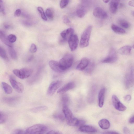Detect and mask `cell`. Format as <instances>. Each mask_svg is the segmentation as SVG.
<instances>
[{
	"label": "cell",
	"instance_id": "27",
	"mask_svg": "<svg viewBox=\"0 0 134 134\" xmlns=\"http://www.w3.org/2000/svg\"><path fill=\"white\" fill-rule=\"evenodd\" d=\"M111 28L115 33L119 34H124L125 33V31L123 29L114 24L111 26Z\"/></svg>",
	"mask_w": 134,
	"mask_h": 134
},
{
	"label": "cell",
	"instance_id": "29",
	"mask_svg": "<svg viewBox=\"0 0 134 134\" xmlns=\"http://www.w3.org/2000/svg\"><path fill=\"white\" fill-rule=\"evenodd\" d=\"M94 66L93 63L90 62L88 66L84 70L85 73L87 74H91L93 70Z\"/></svg>",
	"mask_w": 134,
	"mask_h": 134
},
{
	"label": "cell",
	"instance_id": "14",
	"mask_svg": "<svg viewBox=\"0 0 134 134\" xmlns=\"http://www.w3.org/2000/svg\"><path fill=\"white\" fill-rule=\"evenodd\" d=\"M20 99L18 97H4L2 98V100L8 104L13 105L16 104L19 102Z\"/></svg>",
	"mask_w": 134,
	"mask_h": 134
},
{
	"label": "cell",
	"instance_id": "25",
	"mask_svg": "<svg viewBox=\"0 0 134 134\" xmlns=\"http://www.w3.org/2000/svg\"><path fill=\"white\" fill-rule=\"evenodd\" d=\"M96 92V87L94 86H93L91 89L88 96V101L90 103L92 102L94 100Z\"/></svg>",
	"mask_w": 134,
	"mask_h": 134
},
{
	"label": "cell",
	"instance_id": "13",
	"mask_svg": "<svg viewBox=\"0 0 134 134\" xmlns=\"http://www.w3.org/2000/svg\"><path fill=\"white\" fill-rule=\"evenodd\" d=\"M75 86V83L73 82H69L59 89L57 91L58 93L63 94L73 88Z\"/></svg>",
	"mask_w": 134,
	"mask_h": 134
},
{
	"label": "cell",
	"instance_id": "23",
	"mask_svg": "<svg viewBox=\"0 0 134 134\" xmlns=\"http://www.w3.org/2000/svg\"><path fill=\"white\" fill-rule=\"evenodd\" d=\"M98 124L99 126L103 129H107L110 126V122L105 119H103L100 120L98 122Z\"/></svg>",
	"mask_w": 134,
	"mask_h": 134
},
{
	"label": "cell",
	"instance_id": "8",
	"mask_svg": "<svg viewBox=\"0 0 134 134\" xmlns=\"http://www.w3.org/2000/svg\"><path fill=\"white\" fill-rule=\"evenodd\" d=\"M111 101L113 106L117 110L120 111H124L126 109V106L120 101L116 95H113Z\"/></svg>",
	"mask_w": 134,
	"mask_h": 134
},
{
	"label": "cell",
	"instance_id": "39",
	"mask_svg": "<svg viewBox=\"0 0 134 134\" xmlns=\"http://www.w3.org/2000/svg\"><path fill=\"white\" fill-rule=\"evenodd\" d=\"M69 0H61L60 6L61 8H64L68 4Z\"/></svg>",
	"mask_w": 134,
	"mask_h": 134
},
{
	"label": "cell",
	"instance_id": "59",
	"mask_svg": "<svg viewBox=\"0 0 134 134\" xmlns=\"http://www.w3.org/2000/svg\"><path fill=\"white\" fill-rule=\"evenodd\" d=\"M132 47L134 49V44H133V46H132Z\"/></svg>",
	"mask_w": 134,
	"mask_h": 134
},
{
	"label": "cell",
	"instance_id": "38",
	"mask_svg": "<svg viewBox=\"0 0 134 134\" xmlns=\"http://www.w3.org/2000/svg\"><path fill=\"white\" fill-rule=\"evenodd\" d=\"M53 117L55 119L61 121H63L65 118V116L62 113H56L53 115Z\"/></svg>",
	"mask_w": 134,
	"mask_h": 134
},
{
	"label": "cell",
	"instance_id": "41",
	"mask_svg": "<svg viewBox=\"0 0 134 134\" xmlns=\"http://www.w3.org/2000/svg\"><path fill=\"white\" fill-rule=\"evenodd\" d=\"M21 23L23 25L26 26H31L34 24L33 22L28 20H23L22 21Z\"/></svg>",
	"mask_w": 134,
	"mask_h": 134
},
{
	"label": "cell",
	"instance_id": "17",
	"mask_svg": "<svg viewBox=\"0 0 134 134\" xmlns=\"http://www.w3.org/2000/svg\"><path fill=\"white\" fill-rule=\"evenodd\" d=\"M120 0H111L109 5V9L112 13H115L117 11Z\"/></svg>",
	"mask_w": 134,
	"mask_h": 134
},
{
	"label": "cell",
	"instance_id": "46",
	"mask_svg": "<svg viewBox=\"0 0 134 134\" xmlns=\"http://www.w3.org/2000/svg\"><path fill=\"white\" fill-rule=\"evenodd\" d=\"M21 14V10L20 9H18L14 12V15L15 16L18 17L20 16Z\"/></svg>",
	"mask_w": 134,
	"mask_h": 134
},
{
	"label": "cell",
	"instance_id": "48",
	"mask_svg": "<svg viewBox=\"0 0 134 134\" xmlns=\"http://www.w3.org/2000/svg\"><path fill=\"white\" fill-rule=\"evenodd\" d=\"M123 132L125 134H129L130 131L129 129L127 127H125L123 129Z\"/></svg>",
	"mask_w": 134,
	"mask_h": 134
},
{
	"label": "cell",
	"instance_id": "28",
	"mask_svg": "<svg viewBox=\"0 0 134 134\" xmlns=\"http://www.w3.org/2000/svg\"><path fill=\"white\" fill-rule=\"evenodd\" d=\"M47 109L46 106H40L33 108L30 109V111L33 113H37L44 111Z\"/></svg>",
	"mask_w": 134,
	"mask_h": 134
},
{
	"label": "cell",
	"instance_id": "33",
	"mask_svg": "<svg viewBox=\"0 0 134 134\" xmlns=\"http://www.w3.org/2000/svg\"><path fill=\"white\" fill-rule=\"evenodd\" d=\"M0 56L2 59L7 61L9 59L5 49L1 46L0 47Z\"/></svg>",
	"mask_w": 134,
	"mask_h": 134
},
{
	"label": "cell",
	"instance_id": "34",
	"mask_svg": "<svg viewBox=\"0 0 134 134\" xmlns=\"http://www.w3.org/2000/svg\"><path fill=\"white\" fill-rule=\"evenodd\" d=\"M8 116L6 114L2 111H0V124H3L6 121Z\"/></svg>",
	"mask_w": 134,
	"mask_h": 134
},
{
	"label": "cell",
	"instance_id": "20",
	"mask_svg": "<svg viewBox=\"0 0 134 134\" xmlns=\"http://www.w3.org/2000/svg\"><path fill=\"white\" fill-rule=\"evenodd\" d=\"M62 111L67 121L69 120L74 117L72 112L67 106H63Z\"/></svg>",
	"mask_w": 134,
	"mask_h": 134
},
{
	"label": "cell",
	"instance_id": "40",
	"mask_svg": "<svg viewBox=\"0 0 134 134\" xmlns=\"http://www.w3.org/2000/svg\"><path fill=\"white\" fill-rule=\"evenodd\" d=\"M7 37L9 42L12 43L15 42L16 40V36L14 34H10Z\"/></svg>",
	"mask_w": 134,
	"mask_h": 134
},
{
	"label": "cell",
	"instance_id": "36",
	"mask_svg": "<svg viewBox=\"0 0 134 134\" xmlns=\"http://www.w3.org/2000/svg\"><path fill=\"white\" fill-rule=\"evenodd\" d=\"M69 100V98L68 95L64 94L62 96V101L63 106H67Z\"/></svg>",
	"mask_w": 134,
	"mask_h": 134
},
{
	"label": "cell",
	"instance_id": "51",
	"mask_svg": "<svg viewBox=\"0 0 134 134\" xmlns=\"http://www.w3.org/2000/svg\"><path fill=\"white\" fill-rule=\"evenodd\" d=\"M85 121L82 120H79L78 124L77 126L79 127L85 124Z\"/></svg>",
	"mask_w": 134,
	"mask_h": 134
},
{
	"label": "cell",
	"instance_id": "31",
	"mask_svg": "<svg viewBox=\"0 0 134 134\" xmlns=\"http://www.w3.org/2000/svg\"><path fill=\"white\" fill-rule=\"evenodd\" d=\"M118 24L122 27L127 29L130 26L129 23L125 20L121 19H119L118 21Z\"/></svg>",
	"mask_w": 134,
	"mask_h": 134
},
{
	"label": "cell",
	"instance_id": "10",
	"mask_svg": "<svg viewBox=\"0 0 134 134\" xmlns=\"http://www.w3.org/2000/svg\"><path fill=\"white\" fill-rule=\"evenodd\" d=\"M134 83V73L133 70L132 69L130 72L126 75L125 79V84L127 88H130Z\"/></svg>",
	"mask_w": 134,
	"mask_h": 134
},
{
	"label": "cell",
	"instance_id": "15",
	"mask_svg": "<svg viewBox=\"0 0 134 134\" xmlns=\"http://www.w3.org/2000/svg\"><path fill=\"white\" fill-rule=\"evenodd\" d=\"M49 65L51 69L55 72L61 73L64 71L60 68L59 63L56 61H50L49 62Z\"/></svg>",
	"mask_w": 134,
	"mask_h": 134
},
{
	"label": "cell",
	"instance_id": "58",
	"mask_svg": "<svg viewBox=\"0 0 134 134\" xmlns=\"http://www.w3.org/2000/svg\"><path fill=\"white\" fill-rule=\"evenodd\" d=\"M132 15L134 16V11H133L132 12Z\"/></svg>",
	"mask_w": 134,
	"mask_h": 134
},
{
	"label": "cell",
	"instance_id": "57",
	"mask_svg": "<svg viewBox=\"0 0 134 134\" xmlns=\"http://www.w3.org/2000/svg\"><path fill=\"white\" fill-rule=\"evenodd\" d=\"M110 0H103V2L105 3H107Z\"/></svg>",
	"mask_w": 134,
	"mask_h": 134
},
{
	"label": "cell",
	"instance_id": "49",
	"mask_svg": "<svg viewBox=\"0 0 134 134\" xmlns=\"http://www.w3.org/2000/svg\"><path fill=\"white\" fill-rule=\"evenodd\" d=\"M22 15L23 17L27 18H30V15L27 13L24 12L22 13Z\"/></svg>",
	"mask_w": 134,
	"mask_h": 134
},
{
	"label": "cell",
	"instance_id": "37",
	"mask_svg": "<svg viewBox=\"0 0 134 134\" xmlns=\"http://www.w3.org/2000/svg\"><path fill=\"white\" fill-rule=\"evenodd\" d=\"M37 10L40 14L42 18L45 21H47V18L45 14L43 8L41 7H39L37 8Z\"/></svg>",
	"mask_w": 134,
	"mask_h": 134
},
{
	"label": "cell",
	"instance_id": "47",
	"mask_svg": "<svg viewBox=\"0 0 134 134\" xmlns=\"http://www.w3.org/2000/svg\"><path fill=\"white\" fill-rule=\"evenodd\" d=\"M131 99V96L129 94L126 95L124 97V99L127 102H129L130 101Z\"/></svg>",
	"mask_w": 134,
	"mask_h": 134
},
{
	"label": "cell",
	"instance_id": "19",
	"mask_svg": "<svg viewBox=\"0 0 134 134\" xmlns=\"http://www.w3.org/2000/svg\"><path fill=\"white\" fill-rule=\"evenodd\" d=\"M79 130L80 132L90 133L95 132L97 130L93 126L88 125H83L79 127Z\"/></svg>",
	"mask_w": 134,
	"mask_h": 134
},
{
	"label": "cell",
	"instance_id": "1",
	"mask_svg": "<svg viewBox=\"0 0 134 134\" xmlns=\"http://www.w3.org/2000/svg\"><path fill=\"white\" fill-rule=\"evenodd\" d=\"M48 129L47 127L44 125L36 124L28 128L25 133L27 134H44L47 131Z\"/></svg>",
	"mask_w": 134,
	"mask_h": 134
},
{
	"label": "cell",
	"instance_id": "26",
	"mask_svg": "<svg viewBox=\"0 0 134 134\" xmlns=\"http://www.w3.org/2000/svg\"><path fill=\"white\" fill-rule=\"evenodd\" d=\"M86 13V10L83 6H81L78 8L76 10L77 16L80 18H82L85 15Z\"/></svg>",
	"mask_w": 134,
	"mask_h": 134
},
{
	"label": "cell",
	"instance_id": "11",
	"mask_svg": "<svg viewBox=\"0 0 134 134\" xmlns=\"http://www.w3.org/2000/svg\"><path fill=\"white\" fill-rule=\"evenodd\" d=\"M69 46L71 50L75 51L79 43V39L76 34L72 35L68 40Z\"/></svg>",
	"mask_w": 134,
	"mask_h": 134
},
{
	"label": "cell",
	"instance_id": "21",
	"mask_svg": "<svg viewBox=\"0 0 134 134\" xmlns=\"http://www.w3.org/2000/svg\"><path fill=\"white\" fill-rule=\"evenodd\" d=\"M132 47L129 45H126L120 48L118 52L122 55H128L130 54L132 49Z\"/></svg>",
	"mask_w": 134,
	"mask_h": 134
},
{
	"label": "cell",
	"instance_id": "3",
	"mask_svg": "<svg viewBox=\"0 0 134 134\" xmlns=\"http://www.w3.org/2000/svg\"><path fill=\"white\" fill-rule=\"evenodd\" d=\"M92 28V26H89L83 32L81 37L80 43L81 47L83 48L88 46Z\"/></svg>",
	"mask_w": 134,
	"mask_h": 134
},
{
	"label": "cell",
	"instance_id": "16",
	"mask_svg": "<svg viewBox=\"0 0 134 134\" xmlns=\"http://www.w3.org/2000/svg\"><path fill=\"white\" fill-rule=\"evenodd\" d=\"M90 61L87 58H82L76 66V69L79 70H84L88 65Z\"/></svg>",
	"mask_w": 134,
	"mask_h": 134
},
{
	"label": "cell",
	"instance_id": "44",
	"mask_svg": "<svg viewBox=\"0 0 134 134\" xmlns=\"http://www.w3.org/2000/svg\"><path fill=\"white\" fill-rule=\"evenodd\" d=\"M0 12L3 15H5V12L3 2L2 0H0Z\"/></svg>",
	"mask_w": 134,
	"mask_h": 134
},
{
	"label": "cell",
	"instance_id": "45",
	"mask_svg": "<svg viewBox=\"0 0 134 134\" xmlns=\"http://www.w3.org/2000/svg\"><path fill=\"white\" fill-rule=\"evenodd\" d=\"M12 134H24L25 133V132L21 129H17L14 130L12 132Z\"/></svg>",
	"mask_w": 134,
	"mask_h": 134
},
{
	"label": "cell",
	"instance_id": "50",
	"mask_svg": "<svg viewBox=\"0 0 134 134\" xmlns=\"http://www.w3.org/2000/svg\"><path fill=\"white\" fill-rule=\"evenodd\" d=\"M47 134H61V133L58 131L54 130H51L47 133Z\"/></svg>",
	"mask_w": 134,
	"mask_h": 134
},
{
	"label": "cell",
	"instance_id": "7",
	"mask_svg": "<svg viewBox=\"0 0 134 134\" xmlns=\"http://www.w3.org/2000/svg\"><path fill=\"white\" fill-rule=\"evenodd\" d=\"M74 30L72 28H69L63 31L60 33L61 38L59 41V43H63L68 41L69 38L74 33Z\"/></svg>",
	"mask_w": 134,
	"mask_h": 134
},
{
	"label": "cell",
	"instance_id": "35",
	"mask_svg": "<svg viewBox=\"0 0 134 134\" xmlns=\"http://www.w3.org/2000/svg\"><path fill=\"white\" fill-rule=\"evenodd\" d=\"M46 14L47 17L50 20H52L54 18V15L53 12L51 9L48 8L46 10Z\"/></svg>",
	"mask_w": 134,
	"mask_h": 134
},
{
	"label": "cell",
	"instance_id": "30",
	"mask_svg": "<svg viewBox=\"0 0 134 134\" xmlns=\"http://www.w3.org/2000/svg\"><path fill=\"white\" fill-rule=\"evenodd\" d=\"M8 50L11 58L14 60L16 59L17 58L16 53L13 47H8Z\"/></svg>",
	"mask_w": 134,
	"mask_h": 134
},
{
	"label": "cell",
	"instance_id": "55",
	"mask_svg": "<svg viewBox=\"0 0 134 134\" xmlns=\"http://www.w3.org/2000/svg\"><path fill=\"white\" fill-rule=\"evenodd\" d=\"M129 122L130 123H134V115L131 117L129 120Z\"/></svg>",
	"mask_w": 134,
	"mask_h": 134
},
{
	"label": "cell",
	"instance_id": "22",
	"mask_svg": "<svg viewBox=\"0 0 134 134\" xmlns=\"http://www.w3.org/2000/svg\"><path fill=\"white\" fill-rule=\"evenodd\" d=\"M0 39L3 43L8 47H13L12 43L9 42L7 37H6L5 33L1 30L0 31Z\"/></svg>",
	"mask_w": 134,
	"mask_h": 134
},
{
	"label": "cell",
	"instance_id": "32",
	"mask_svg": "<svg viewBox=\"0 0 134 134\" xmlns=\"http://www.w3.org/2000/svg\"><path fill=\"white\" fill-rule=\"evenodd\" d=\"M79 120L74 117L71 120L67 121V124L70 126H77L79 123Z\"/></svg>",
	"mask_w": 134,
	"mask_h": 134
},
{
	"label": "cell",
	"instance_id": "9",
	"mask_svg": "<svg viewBox=\"0 0 134 134\" xmlns=\"http://www.w3.org/2000/svg\"><path fill=\"white\" fill-rule=\"evenodd\" d=\"M117 57L115 50L113 48L110 49L108 55L102 61L104 63H113L117 60Z\"/></svg>",
	"mask_w": 134,
	"mask_h": 134
},
{
	"label": "cell",
	"instance_id": "56",
	"mask_svg": "<svg viewBox=\"0 0 134 134\" xmlns=\"http://www.w3.org/2000/svg\"><path fill=\"white\" fill-rule=\"evenodd\" d=\"M33 58V56H31L30 58H29L27 60V61L28 62H30L31 61V60Z\"/></svg>",
	"mask_w": 134,
	"mask_h": 134
},
{
	"label": "cell",
	"instance_id": "24",
	"mask_svg": "<svg viewBox=\"0 0 134 134\" xmlns=\"http://www.w3.org/2000/svg\"><path fill=\"white\" fill-rule=\"evenodd\" d=\"M1 86L3 89L5 93L9 94L12 93L13 90L12 87L7 83L2 82L1 83Z\"/></svg>",
	"mask_w": 134,
	"mask_h": 134
},
{
	"label": "cell",
	"instance_id": "54",
	"mask_svg": "<svg viewBox=\"0 0 134 134\" xmlns=\"http://www.w3.org/2000/svg\"><path fill=\"white\" fill-rule=\"evenodd\" d=\"M103 133L105 134H119V133L115 131H109L105 132Z\"/></svg>",
	"mask_w": 134,
	"mask_h": 134
},
{
	"label": "cell",
	"instance_id": "42",
	"mask_svg": "<svg viewBox=\"0 0 134 134\" xmlns=\"http://www.w3.org/2000/svg\"><path fill=\"white\" fill-rule=\"evenodd\" d=\"M37 49V48L35 44L34 43H32L30 46L29 51L31 53H34L36 52Z\"/></svg>",
	"mask_w": 134,
	"mask_h": 134
},
{
	"label": "cell",
	"instance_id": "5",
	"mask_svg": "<svg viewBox=\"0 0 134 134\" xmlns=\"http://www.w3.org/2000/svg\"><path fill=\"white\" fill-rule=\"evenodd\" d=\"M9 80L12 86L17 92L19 93L23 92L24 87L22 83L17 80L12 75L9 76Z\"/></svg>",
	"mask_w": 134,
	"mask_h": 134
},
{
	"label": "cell",
	"instance_id": "6",
	"mask_svg": "<svg viewBox=\"0 0 134 134\" xmlns=\"http://www.w3.org/2000/svg\"><path fill=\"white\" fill-rule=\"evenodd\" d=\"M60 80H56L52 82L50 84L47 92V94L49 96H51L54 93L56 90L62 84Z\"/></svg>",
	"mask_w": 134,
	"mask_h": 134
},
{
	"label": "cell",
	"instance_id": "18",
	"mask_svg": "<svg viewBox=\"0 0 134 134\" xmlns=\"http://www.w3.org/2000/svg\"><path fill=\"white\" fill-rule=\"evenodd\" d=\"M105 89V88H102L100 90L98 96V105L99 107L102 108L103 106Z\"/></svg>",
	"mask_w": 134,
	"mask_h": 134
},
{
	"label": "cell",
	"instance_id": "43",
	"mask_svg": "<svg viewBox=\"0 0 134 134\" xmlns=\"http://www.w3.org/2000/svg\"><path fill=\"white\" fill-rule=\"evenodd\" d=\"M63 19L64 23L66 25H69L71 23L70 21L66 15H64L63 16Z\"/></svg>",
	"mask_w": 134,
	"mask_h": 134
},
{
	"label": "cell",
	"instance_id": "12",
	"mask_svg": "<svg viewBox=\"0 0 134 134\" xmlns=\"http://www.w3.org/2000/svg\"><path fill=\"white\" fill-rule=\"evenodd\" d=\"M93 14L96 17L101 19H106L108 16L107 12L99 7H97L94 9Z\"/></svg>",
	"mask_w": 134,
	"mask_h": 134
},
{
	"label": "cell",
	"instance_id": "52",
	"mask_svg": "<svg viewBox=\"0 0 134 134\" xmlns=\"http://www.w3.org/2000/svg\"><path fill=\"white\" fill-rule=\"evenodd\" d=\"M3 26L4 28L6 29H8L12 27V26L6 23L4 24Z\"/></svg>",
	"mask_w": 134,
	"mask_h": 134
},
{
	"label": "cell",
	"instance_id": "2",
	"mask_svg": "<svg viewBox=\"0 0 134 134\" xmlns=\"http://www.w3.org/2000/svg\"><path fill=\"white\" fill-rule=\"evenodd\" d=\"M73 59V57L72 54H66L59 61V64L61 69L64 71L70 68L72 64Z\"/></svg>",
	"mask_w": 134,
	"mask_h": 134
},
{
	"label": "cell",
	"instance_id": "53",
	"mask_svg": "<svg viewBox=\"0 0 134 134\" xmlns=\"http://www.w3.org/2000/svg\"><path fill=\"white\" fill-rule=\"evenodd\" d=\"M129 5L134 7V0H131L128 3Z\"/></svg>",
	"mask_w": 134,
	"mask_h": 134
},
{
	"label": "cell",
	"instance_id": "4",
	"mask_svg": "<svg viewBox=\"0 0 134 134\" xmlns=\"http://www.w3.org/2000/svg\"><path fill=\"white\" fill-rule=\"evenodd\" d=\"M14 74L19 78L23 79L29 77L33 72L32 69L24 68L20 70L15 69L13 70Z\"/></svg>",
	"mask_w": 134,
	"mask_h": 134
}]
</instances>
